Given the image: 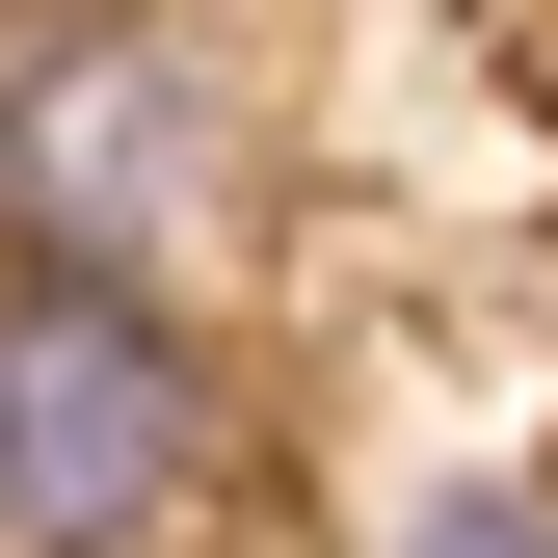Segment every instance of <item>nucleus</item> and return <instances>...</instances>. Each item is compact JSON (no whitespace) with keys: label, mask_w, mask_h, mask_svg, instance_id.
<instances>
[{"label":"nucleus","mask_w":558,"mask_h":558,"mask_svg":"<svg viewBox=\"0 0 558 558\" xmlns=\"http://www.w3.org/2000/svg\"><path fill=\"white\" fill-rule=\"evenodd\" d=\"M240 399L160 319V266H0V558H186Z\"/></svg>","instance_id":"nucleus-1"},{"label":"nucleus","mask_w":558,"mask_h":558,"mask_svg":"<svg viewBox=\"0 0 558 558\" xmlns=\"http://www.w3.org/2000/svg\"><path fill=\"white\" fill-rule=\"evenodd\" d=\"M266 107L186 0H0V214L53 266H160L186 214H240Z\"/></svg>","instance_id":"nucleus-2"},{"label":"nucleus","mask_w":558,"mask_h":558,"mask_svg":"<svg viewBox=\"0 0 558 558\" xmlns=\"http://www.w3.org/2000/svg\"><path fill=\"white\" fill-rule=\"evenodd\" d=\"M399 558H558V506H532V478H478V506H426Z\"/></svg>","instance_id":"nucleus-3"}]
</instances>
